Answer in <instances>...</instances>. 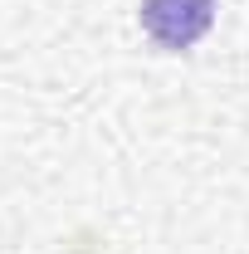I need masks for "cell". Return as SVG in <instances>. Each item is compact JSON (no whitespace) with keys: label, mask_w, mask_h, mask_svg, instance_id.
I'll list each match as a JSON object with an SVG mask.
<instances>
[{"label":"cell","mask_w":249,"mask_h":254,"mask_svg":"<svg viewBox=\"0 0 249 254\" xmlns=\"http://www.w3.org/2000/svg\"><path fill=\"white\" fill-rule=\"evenodd\" d=\"M215 25V0H142V30L156 49L181 54Z\"/></svg>","instance_id":"6da1fadb"}]
</instances>
